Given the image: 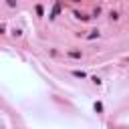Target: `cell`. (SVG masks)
Listing matches in <instances>:
<instances>
[{
    "mask_svg": "<svg viewBox=\"0 0 129 129\" xmlns=\"http://www.w3.org/2000/svg\"><path fill=\"white\" fill-rule=\"evenodd\" d=\"M58 12H60V2H54L52 10H50V14H48V20H54V18L58 16Z\"/></svg>",
    "mask_w": 129,
    "mask_h": 129,
    "instance_id": "obj_1",
    "label": "cell"
},
{
    "mask_svg": "<svg viewBox=\"0 0 129 129\" xmlns=\"http://www.w3.org/2000/svg\"><path fill=\"white\" fill-rule=\"evenodd\" d=\"M67 54H69L71 58H83V52H81V50H75V48L67 50Z\"/></svg>",
    "mask_w": 129,
    "mask_h": 129,
    "instance_id": "obj_2",
    "label": "cell"
},
{
    "mask_svg": "<svg viewBox=\"0 0 129 129\" xmlns=\"http://www.w3.org/2000/svg\"><path fill=\"white\" fill-rule=\"evenodd\" d=\"M99 34H101V32H99V30L95 28V30H91V32H89V34H87L85 38H87V40H93V38H99Z\"/></svg>",
    "mask_w": 129,
    "mask_h": 129,
    "instance_id": "obj_3",
    "label": "cell"
},
{
    "mask_svg": "<svg viewBox=\"0 0 129 129\" xmlns=\"http://www.w3.org/2000/svg\"><path fill=\"white\" fill-rule=\"evenodd\" d=\"M109 18H111L113 22H117V20H119V12H117V10H111V12H109Z\"/></svg>",
    "mask_w": 129,
    "mask_h": 129,
    "instance_id": "obj_4",
    "label": "cell"
},
{
    "mask_svg": "<svg viewBox=\"0 0 129 129\" xmlns=\"http://www.w3.org/2000/svg\"><path fill=\"white\" fill-rule=\"evenodd\" d=\"M73 77H77V79H87V73H83V71H73Z\"/></svg>",
    "mask_w": 129,
    "mask_h": 129,
    "instance_id": "obj_5",
    "label": "cell"
},
{
    "mask_svg": "<svg viewBox=\"0 0 129 129\" xmlns=\"http://www.w3.org/2000/svg\"><path fill=\"white\" fill-rule=\"evenodd\" d=\"M91 81H93V85H97V87H99V85H101V83H103V81H101V79H99V77H93V79H91Z\"/></svg>",
    "mask_w": 129,
    "mask_h": 129,
    "instance_id": "obj_6",
    "label": "cell"
},
{
    "mask_svg": "<svg viewBox=\"0 0 129 129\" xmlns=\"http://www.w3.org/2000/svg\"><path fill=\"white\" fill-rule=\"evenodd\" d=\"M95 111L101 113V111H103V105H101V103H95Z\"/></svg>",
    "mask_w": 129,
    "mask_h": 129,
    "instance_id": "obj_7",
    "label": "cell"
},
{
    "mask_svg": "<svg viewBox=\"0 0 129 129\" xmlns=\"http://www.w3.org/2000/svg\"><path fill=\"white\" fill-rule=\"evenodd\" d=\"M36 14H38V16H42V14H44V12H42V6H40V4L36 6Z\"/></svg>",
    "mask_w": 129,
    "mask_h": 129,
    "instance_id": "obj_8",
    "label": "cell"
},
{
    "mask_svg": "<svg viewBox=\"0 0 129 129\" xmlns=\"http://www.w3.org/2000/svg\"><path fill=\"white\" fill-rule=\"evenodd\" d=\"M6 4H8L10 8H14V6H16V0H6Z\"/></svg>",
    "mask_w": 129,
    "mask_h": 129,
    "instance_id": "obj_9",
    "label": "cell"
},
{
    "mask_svg": "<svg viewBox=\"0 0 129 129\" xmlns=\"http://www.w3.org/2000/svg\"><path fill=\"white\" fill-rule=\"evenodd\" d=\"M69 2H73V4H79V2H83V0H69Z\"/></svg>",
    "mask_w": 129,
    "mask_h": 129,
    "instance_id": "obj_10",
    "label": "cell"
},
{
    "mask_svg": "<svg viewBox=\"0 0 129 129\" xmlns=\"http://www.w3.org/2000/svg\"><path fill=\"white\" fill-rule=\"evenodd\" d=\"M127 62H129V58H127Z\"/></svg>",
    "mask_w": 129,
    "mask_h": 129,
    "instance_id": "obj_11",
    "label": "cell"
}]
</instances>
